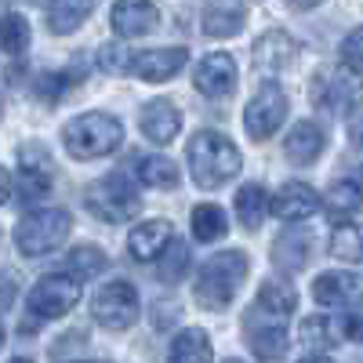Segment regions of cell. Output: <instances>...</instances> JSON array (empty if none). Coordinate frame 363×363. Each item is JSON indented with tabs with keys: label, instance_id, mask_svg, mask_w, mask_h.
I'll use <instances>...</instances> for the list:
<instances>
[{
	"label": "cell",
	"instance_id": "obj_1",
	"mask_svg": "<svg viewBox=\"0 0 363 363\" xmlns=\"http://www.w3.org/2000/svg\"><path fill=\"white\" fill-rule=\"evenodd\" d=\"M186 157H189V171H193V182L200 189H218L225 186L229 178L240 174V167H244V160H240V149L218 135V131H196L189 149H186Z\"/></svg>",
	"mask_w": 363,
	"mask_h": 363
},
{
	"label": "cell",
	"instance_id": "obj_2",
	"mask_svg": "<svg viewBox=\"0 0 363 363\" xmlns=\"http://www.w3.org/2000/svg\"><path fill=\"white\" fill-rule=\"evenodd\" d=\"M244 280H247V255L244 251H222L196 272L193 294H196V301L203 309L218 313L236 298V291H240Z\"/></svg>",
	"mask_w": 363,
	"mask_h": 363
},
{
	"label": "cell",
	"instance_id": "obj_3",
	"mask_svg": "<svg viewBox=\"0 0 363 363\" xmlns=\"http://www.w3.org/2000/svg\"><path fill=\"white\" fill-rule=\"evenodd\" d=\"M62 142L69 149V157L99 160V157H109L113 149L124 142V128H120V120L109 116V113H84V116L66 124Z\"/></svg>",
	"mask_w": 363,
	"mask_h": 363
},
{
	"label": "cell",
	"instance_id": "obj_4",
	"mask_svg": "<svg viewBox=\"0 0 363 363\" xmlns=\"http://www.w3.org/2000/svg\"><path fill=\"white\" fill-rule=\"evenodd\" d=\"M73 229V218L69 211L62 207H48V211H33L26 215L15 229V244L26 258H40L48 251H55L58 244H66V236Z\"/></svg>",
	"mask_w": 363,
	"mask_h": 363
},
{
	"label": "cell",
	"instance_id": "obj_5",
	"mask_svg": "<svg viewBox=\"0 0 363 363\" xmlns=\"http://www.w3.org/2000/svg\"><path fill=\"white\" fill-rule=\"evenodd\" d=\"M84 203H87L91 215L102 218V222H128V218L138 215V193L124 174L99 178L95 186L87 189Z\"/></svg>",
	"mask_w": 363,
	"mask_h": 363
},
{
	"label": "cell",
	"instance_id": "obj_6",
	"mask_svg": "<svg viewBox=\"0 0 363 363\" xmlns=\"http://www.w3.org/2000/svg\"><path fill=\"white\" fill-rule=\"evenodd\" d=\"M80 301V277H66V272H55L44 277L33 291H29V313L40 320H58L66 316Z\"/></svg>",
	"mask_w": 363,
	"mask_h": 363
},
{
	"label": "cell",
	"instance_id": "obj_7",
	"mask_svg": "<svg viewBox=\"0 0 363 363\" xmlns=\"http://www.w3.org/2000/svg\"><path fill=\"white\" fill-rule=\"evenodd\" d=\"M95 320L109 330H128L138 320V291L128 280H109L99 294H95V306H91Z\"/></svg>",
	"mask_w": 363,
	"mask_h": 363
},
{
	"label": "cell",
	"instance_id": "obj_8",
	"mask_svg": "<svg viewBox=\"0 0 363 363\" xmlns=\"http://www.w3.org/2000/svg\"><path fill=\"white\" fill-rule=\"evenodd\" d=\"M309 95H313V102H316L320 109H327L330 116H345V113H352V109L359 106L363 87H359V80H356L352 73L330 69V73H320V77L313 80Z\"/></svg>",
	"mask_w": 363,
	"mask_h": 363
},
{
	"label": "cell",
	"instance_id": "obj_9",
	"mask_svg": "<svg viewBox=\"0 0 363 363\" xmlns=\"http://www.w3.org/2000/svg\"><path fill=\"white\" fill-rule=\"evenodd\" d=\"M244 327H247V342H251L255 356L280 359L287 352V316H277V313H265V309L251 306V313L244 316Z\"/></svg>",
	"mask_w": 363,
	"mask_h": 363
},
{
	"label": "cell",
	"instance_id": "obj_10",
	"mask_svg": "<svg viewBox=\"0 0 363 363\" xmlns=\"http://www.w3.org/2000/svg\"><path fill=\"white\" fill-rule=\"evenodd\" d=\"M284 116H287V95H284L277 84H262V91L251 99V106H247V113H244V124H247L251 138L265 142L269 135L280 131Z\"/></svg>",
	"mask_w": 363,
	"mask_h": 363
},
{
	"label": "cell",
	"instance_id": "obj_11",
	"mask_svg": "<svg viewBox=\"0 0 363 363\" xmlns=\"http://www.w3.org/2000/svg\"><path fill=\"white\" fill-rule=\"evenodd\" d=\"M157 4L153 0H116L113 4V29H116V37H145V33H153L157 29Z\"/></svg>",
	"mask_w": 363,
	"mask_h": 363
},
{
	"label": "cell",
	"instance_id": "obj_12",
	"mask_svg": "<svg viewBox=\"0 0 363 363\" xmlns=\"http://www.w3.org/2000/svg\"><path fill=\"white\" fill-rule=\"evenodd\" d=\"M196 91L207 99H225L233 95V87H236V62L229 55H207L203 62L196 66V77H193Z\"/></svg>",
	"mask_w": 363,
	"mask_h": 363
},
{
	"label": "cell",
	"instance_id": "obj_13",
	"mask_svg": "<svg viewBox=\"0 0 363 363\" xmlns=\"http://www.w3.org/2000/svg\"><path fill=\"white\" fill-rule=\"evenodd\" d=\"M186 62H189L186 48H149V51L131 58V69L149 84H160V80H171Z\"/></svg>",
	"mask_w": 363,
	"mask_h": 363
},
{
	"label": "cell",
	"instance_id": "obj_14",
	"mask_svg": "<svg viewBox=\"0 0 363 363\" xmlns=\"http://www.w3.org/2000/svg\"><path fill=\"white\" fill-rule=\"evenodd\" d=\"M18 196L26 203L40 200L48 189H51V167H48V157L40 145H26L18 153Z\"/></svg>",
	"mask_w": 363,
	"mask_h": 363
},
{
	"label": "cell",
	"instance_id": "obj_15",
	"mask_svg": "<svg viewBox=\"0 0 363 363\" xmlns=\"http://www.w3.org/2000/svg\"><path fill=\"white\" fill-rule=\"evenodd\" d=\"M363 294V280L352 277V272H320L313 280V298L320 301L323 309H338V306H349Z\"/></svg>",
	"mask_w": 363,
	"mask_h": 363
},
{
	"label": "cell",
	"instance_id": "obj_16",
	"mask_svg": "<svg viewBox=\"0 0 363 363\" xmlns=\"http://www.w3.org/2000/svg\"><path fill=\"white\" fill-rule=\"evenodd\" d=\"M320 211V196L313 186H306V182H287V186L277 193V200H272V215L284 218V222H301Z\"/></svg>",
	"mask_w": 363,
	"mask_h": 363
},
{
	"label": "cell",
	"instance_id": "obj_17",
	"mask_svg": "<svg viewBox=\"0 0 363 363\" xmlns=\"http://www.w3.org/2000/svg\"><path fill=\"white\" fill-rule=\"evenodd\" d=\"M182 128V113L167 102V99H153L142 109V135L157 145H167Z\"/></svg>",
	"mask_w": 363,
	"mask_h": 363
},
{
	"label": "cell",
	"instance_id": "obj_18",
	"mask_svg": "<svg viewBox=\"0 0 363 363\" xmlns=\"http://www.w3.org/2000/svg\"><path fill=\"white\" fill-rule=\"evenodd\" d=\"M171 236H174L171 222H142L128 236V251H131L135 262H153L157 255H164V247L171 244Z\"/></svg>",
	"mask_w": 363,
	"mask_h": 363
},
{
	"label": "cell",
	"instance_id": "obj_19",
	"mask_svg": "<svg viewBox=\"0 0 363 363\" xmlns=\"http://www.w3.org/2000/svg\"><path fill=\"white\" fill-rule=\"evenodd\" d=\"M323 145H327V138L313 120H298L291 128V135L284 138V153H287L291 164H313L323 153Z\"/></svg>",
	"mask_w": 363,
	"mask_h": 363
},
{
	"label": "cell",
	"instance_id": "obj_20",
	"mask_svg": "<svg viewBox=\"0 0 363 363\" xmlns=\"http://www.w3.org/2000/svg\"><path fill=\"white\" fill-rule=\"evenodd\" d=\"M294 40L284 33V29H272V33H262L255 44V66L262 73H280L284 66H291L294 58Z\"/></svg>",
	"mask_w": 363,
	"mask_h": 363
},
{
	"label": "cell",
	"instance_id": "obj_21",
	"mask_svg": "<svg viewBox=\"0 0 363 363\" xmlns=\"http://www.w3.org/2000/svg\"><path fill=\"white\" fill-rule=\"evenodd\" d=\"M309 251H313L309 233L294 225V229H284L277 236V244H272V262H277L284 272H298V269H306Z\"/></svg>",
	"mask_w": 363,
	"mask_h": 363
},
{
	"label": "cell",
	"instance_id": "obj_22",
	"mask_svg": "<svg viewBox=\"0 0 363 363\" xmlns=\"http://www.w3.org/2000/svg\"><path fill=\"white\" fill-rule=\"evenodd\" d=\"M240 29H244V8L236 0H207V8H203L207 37H236Z\"/></svg>",
	"mask_w": 363,
	"mask_h": 363
},
{
	"label": "cell",
	"instance_id": "obj_23",
	"mask_svg": "<svg viewBox=\"0 0 363 363\" xmlns=\"http://www.w3.org/2000/svg\"><path fill=\"white\" fill-rule=\"evenodd\" d=\"M298 338H301V349H306L309 356H323L342 342V327L335 320H327V316H309V320H301Z\"/></svg>",
	"mask_w": 363,
	"mask_h": 363
},
{
	"label": "cell",
	"instance_id": "obj_24",
	"mask_svg": "<svg viewBox=\"0 0 363 363\" xmlns=\"http://www.w3.org/2000/svg\"><path fill=\"white\" fill-rule=\"evenodd\" d=\"M91 8H95V0H51L48 4V29L58 37H66L91 15Z\"/></svg>",
	"mask_w": 363,
	"mask_h": 363
},
{
	"label": "cell",
	"instance_id": "obj_25",
	"mask_svg": "<svg viewBox=\"0 0 363 363\" xmlns=\"http://www.w3.org/2000/svg\"><path fill=\"white\" fill-rule=\"evenodd\" d=\"M135 174H138L142 186H153V189H174L178 186V167L167 157H138Z\"/></svg>",
	"mask_w": 363,
	"mask_h": 363
},
{
	"label": "cell",
	"instance_id": "obj_26",
	"mask_svg": "<svg viewBox=\"0 0 363 363\" xmlns=\"http://www.w3.org/2000/svg\"><path fill=\"white\" fill-rule=\"evenodd\" d=\"M229 222H225V211L218 203H196L193 207V236L200 244H215L218 236H225Z\"/></svg>",
	"mask_w": 363,
	"mask_h": 363
},
{
	"label": "cell",
	"instance_id": "obj_27",
	"mask_svg": "<svg viewBox=\"0 0 363 363\" xmlns=\"http://www.w3.org/2000/svg\"><path fill=\"white\" fill-rule=\"evenodd\" d=\"M255 306L265 309V313H277V316H291L294 306H298V294H294V287L284 284V280H269V284H262Z\"/></svg>",
	"mask_w": 363,
	"mask_h": 363
},
{
	"label": "cell",
	"instance_id": "obj_28",
	"mask_svg": "<svg viewBox=\"0 0 363 363\" xmlns=\"http://www.w3.org/2000/svg\"><path fill=\"white\" fill-rule=\"evenodd\" d=\"M211 356V342L203 330H182V335L171 342V359L174 363H207Z\"/></svg>",
	"mask_w": 363,
	"mask_h": 363
},
{
	"label": "cell",
	"instance_id": "obj_29",
	"mask_svg": "<svg viewBox=\"0 0 363 363\" xmlns=\"http://www.w3.org/2000/svg\"><path fill=\"white\" fill-rule=\"evenodd\" d=\"M265 211H269V193L262 186H244L236 193V215L247 229H258L265 222Z\"/></svg>",
	"mask_w": 363,
	"mask_h": 363
},
{
	"label": "cell",
	"instance_id": "obj_30",
	"mask_svg": "<svg viewBox=\"0 0 363 363\" xmlns=\"http://www.w3.org/2000/svg\"><path fill=\"white\" fill-rule=\"evenodd\" d=\"M330 255L352 265H363V225H338L330 233Z\"/></svg>",
	"mask_w": 363,
	"mask_h": 363
},
{
	"label": "cell",
	"instance_id": "obj_31",
	"mask_svg": "<svg viewBox=\"0 0 363 363\" xmlns=\"http://www.w3.org/2000/svg\"><path fill=\"white\" fill-rule=\"evenodd\" d=\"M363 207V189L356 186V182H335L327 193V211L335 218H349L356 215V211Z\"/></svg>",
	"mask_w": 363,
	"mask_h": 363
},
{
	"label": "cell",
	"instance_id": "obj_32",
	"mask_svg": "<svg viewBox=\"0 0 363 363\" xmlns=\"http://www.w3.org/2000/svg\"><path fill=\"white\" fill-rule=\"evenodd\" d=\"M26 48H29V22L22 15H4L0 18V51L22 55Z\"/></svg>",
	"mask_w": 363,
	"mask_h": 363
},
{
	"label": "cell",
	"instance_id": "obj_33",
	"mask_svg": "<svg viewBox=\"0 0 363 363\" xmlns=\"http://www.w3.org/2000/svg\"><path fill=\"white\" fill-rule=\"evenodd\" d=\"M186 272H189V247L171 236V244L164 247V258H160V280L164 284H178Z\"/></svg>",
	"mask_w": 363,
	"mask_h": 363
},
{
	"label": "cell",
	"instance_id": "obj_34",
	"mask_svg": "<svg viewBox=\"0 0 363 363\" xmlns=\"http://www.w3.org/2000/svg\"><path fill=\"white\" fill-rule=\"evenodd\" d=\"M69 269L77 272L80 280H91V277H99V272L106 269V255L99 251V247H77L73 255H69Z\"/></svg>",
	"mask_w": 363,
	"mask_h": 363
},
{
	"label": "cell",
	"instance_id": "obj_35",
	"mask_svg": "<svg viewBox=\"0 0 363 363\" xmlns=\"http://www.w3.org/2000/svg\"><path fill=\"white\" fill-rule=\"evenodd\" d=\"M342 62H345V69L363 73V29H352L342 40Z\"/></svg>",
	"mask_w": 363,
	"mask_h": 363
},
{
	"label": "cell",
	"instance_id": "obj_36",
	"mask_svg": "<svg viewBox=\"0 0 363 363\" xmlns=\"http://www.w3.org/2000/svg\"><path fill=\"white\" fill-rule=\"evenodd\" d=\"M37 91H40V99H58V91H62V73H44Z\"/></svg>",
	"mask_w": 363,
	"mask_h": 363
},
{
	"label": "cell",
	"instance_id": "obj_37",
	"mask_svg": "<svg viewBox=\"0 0 363 363\" xmlns=\"http://www.w3.org/2000/svg\"><path fill=\"white\" fill-rule=\"evenodd\" d=\"M15 277H11V272H0V313H4V309H11V301H15Z\"/></svg>",
	"mask_w": 363,
	"mask_h": 363
},
{
	"label": "cell",
	"instance_id": "obj_38",
	"mask_svg": "<svg viewBox=\"0 0 363 363\" xmlns=\"http://www.w3.org/2000/svg\"><path fill=\"white\" fill-rule=\"evenodd\" d=\"M102 66L106 69H113V73H120V69H131V62H124V55H120V44H109L106 51H102Z\"/></svg>",
	"mask_w": 363,
	"mask_h": 363
},
{
	"label": "cell",
	"instance_id": "obj_39",
	"mask_svg": "<svg viewBox=\"0 0 363 363\" xmlns=\"http://www.w3.org/2000/svg\"><path fill=\"white\" fill-rule=\"evenodd\" d=\"M345 335H349L352 342H363V306L345 316Z\"/></svg>",
	"mask_w": 363,
	"mask_h": 363
},
{
	"label": "cell",
	"instance_id": "obj_40",
	"mask_svg": "<svg viewBox=\"0 0 363 363\" xmlns=\"http://www.w3.org/2000/svg\"><path fill=\"white\" fill-rule=\"evenodd\" d=\"M8 196H11V178H8V171H0V203Z\"/></svg>",
	"mask_w": 363,
	"mask_h": 363
},
{
	"label": "cell",
	"instance_id": "obj_41",
	"mask_svg": "<svg viewBox=\"0 0 363 363\" xmlns=\"http://www.w3.org/2000/svg\"><path fill=\"white\" fill-rule=\"evenodd\" d=\"M349 135H352V145H359V149H363V116L352 124V131H349Z\"/></svg>",
	"mask_w": 363,
	"mask_h": 363
},
{
	"label": "cell",
	"instance_id": "obj_42",
	"mask_svg": "<svg viewBox=\"0 0 363 363\" xmlns=\"http://www.w3.org/2000/svg\"><path fill=\"white\" fill-rule=\"evenodd\" d=\"M294 8H301V11H309V8H316V4H323V0H291Z\"/></svg>",
	"mask_w": 363,
	"mask_h": 363
},
{
	"label": "cell",
	"instance_id": "obj_43",
	"mask_svg": "<svg viewBox=\"0 0 363 363\" xmlns=\"http://www.w3.org/2000/svg\"><path fill=\"white\" fill-rule=\"evenodd\" d=\"M356 178H359V182H356V186H359V189H363V167H359V171H356Z\"/></svg>",
	"mask_w": 363,
	"mask_h": 363
},
{
	"label": "cell",
	"instance_id": "obj_44",
	"mask_svg": "<svg viewBox=\"0 0 363 363\" xmlns=\"http://www.w3.org/2000/svg\"><path fill=\"white\" fill-rule=\"evenodd\" d=\"M0 349H4V327H0Z\"/></svg>",
	"mask_w": 363,
	"mask_h": 363
}]
</instances>
